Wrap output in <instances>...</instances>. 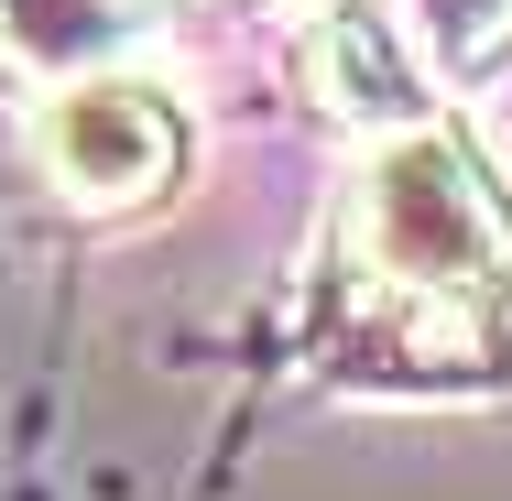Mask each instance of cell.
Instances as JSON below:
<instances>
[{
  "label": "cell",
  "mask_w": 512,
  "mask_h": 501,
  "mask_svg": "<svg viewBox=\"0 0 512 501\" xmlns=\"http://www.w3.org/2000/svg\"><path fill=\"white\" fill-rule=\"evenodd\" d=\"M316 327L371 382H512V197L447 120H414L360 153Z\"/></svg>",
  "instance_id": "6da1fadb"
},
{
  "label": "cell",
  "mask_w": 512,
  "mask_h": 501,
  "mask_svg": "<svg viewBox=\"0 0 512 501\" xmlns=\"http://www.w3.org/2000/svg\"><path fill=\"white\" fill-rule=\"evenodd\" d=\"M33 164H44L55 207H77V218L120 229V218L175 207L186 164H197V131H186V109H175L164 77H142V66H99V77L44 88Z\"/></svg>",
  "instance_id": "7a4b0ae2"
},
{
  "label": "cell",
  "mask_w": 512,
  "mask_h": 501,
  "mask_svg": "<svg viewBox=\"0 0 512 501\" xmlns=\"http://www.w3.org/2000/svg\"><path fill=\"white\" fill-rule=\"evenodd\" d=\"M306 99L327 131H349V142H393L414 120H436V55L414 44V22L393 0H327L306 22Z\"/></svg>",
  "instance_id": "3957f363"
},
{
  "label": "cell",
  "mask_w": 512,
  "mask_h": 501,
  "mask_svg": "<svg viewBox=\"0 0 512 501\" xmlns=\"http://www.w3.org/2000/svg\"><path fill=\"white\" fill-rule=\"evenodd\" d=\"M142 33H153L142 0H0V66L33 77V88L142 66Z\"/></svg>",
  "instance_id": "277c9868"
},
{
  "label": "cell",
  "mask_w": 512,
  "mask_h": 501,
  "mask_svg": "<svg viewBox=\"0 0 512 501\" xmlns=\"http://www.w3.org/2000/svg\"><path fill=\"white\" fill-rule=\"evenodd\" d=\"M414 44L447 66V77H480L491 55H512V0H404Z\"/></svg>",
  "instance_id": "5b68a950"
}]
</instances>
